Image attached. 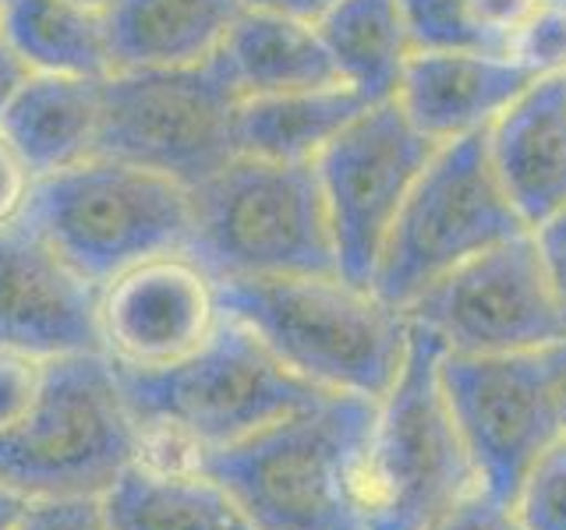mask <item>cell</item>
Listing matches in <instances>:
<instances>
[{
    "instance_id": "11",
    "label": "cell",
    "mask_w": 566,
    "mask_h": 530,
    "mask_svg": "<svg viewBox=\"0 0 566 530\" xmlns=\"http://www.w3.org/2000/svg\"><path fill=\"white\" fill-rule=\"evenodd\" d=\"M439 146L403 117L397 99L371 103L318 152L336 269L347 283L368 287L403 199Z\"/></svg>"
},
{
    "instance_id": "15",
    "label": "cell",
    "mask_w": 566,
    "mask_h": 530,
    "mask_svg": "<svg viewBox=\"0 0 566 530\" xmlns=\"http://www.w3.org/2000/svg\"><path fill=\"white\" fill-rule=\"evenodd\" d=\"M535 78L510 53L415 50L394 99L424 138L447 146L489 131Z\"/></svg>"
},
{
    "instance_id": "33",
    "label": "cell",
    "mask_w": 566,
    "mask_h": 530,
    "mask_svg": "<svg viewBox=\"0 0 566 530\" xmlns=\"http://www.w3.org/2000/svg\"><path fill=\"white\" fill-rule=\"evenodd\" d=\"M241 4L248 11H265V14L294 18V22H305V25H318L336 0H241Z\"/></svg>"
},
{
    "instance_id": "4",
    "label": "cell",
    "mask_w": 566,
    "mask_h": 530,
    "mask_svg": "<svg viewBox=\"0 0 566 530\" xmlns=\"http://www.w3.org/2000/svg\"><path fill=\"white\" fill-rule=\"evenodd\" d=\"M185 255L212 279L340 276L315 163L234 156L191 188Z\"/></svg>"
},
{
    "instance_id": "39",
    "label": "cell",
    "mask_w": 566,
    "mask_h": 530,
    "mask_svg": "<svg viewBox=\"0 0 566 530\" xmlns=\"http://www.w3.org/2000/svg\"><path fill=\"white\" fill-rule=\"evenodd\" d=\"M548 4H566V0H548Z\"/></svg>"
},
{
    "instance_id": "14",
    "label": "cell",
    "mask_w": 566,
    "mask_h": 530,
    "mask_svg": "<svg viewBox=\"0 0 566 530\" xmlns=\"http://www.w3.org/2000/svg\"><path fill=\"white\" fill-rule=\"evenodd\" d=\"M99 290L22 220L0 226V350L35 361L103 353Z\"/></svg>"
},
{
    "instance_id": "13",
    "label": "cell",
    "mask_w": 566,
    "mask_h": 530,
    "mask_svg": "<svg viewBox=\"0 0 566 530\" xmlns=\"http://www.w3.org/2000/svg\"><path fill=\"white\" fill-rule=\"evenodd\" d=\"M220 318L217 279L181 252L138 262L99 290L103 353L128 368H167L188 358Z\"/></svg>"
},
{
    "instance_id": "19",
    "label": "cell",
    "mask_w": 566,
    "mask_h": 530,
    "mask_svg": "<svg viewBox=\"0 0 566 530\" xmlns=\"http://www.w3.org/2000/svg\"><path fill=\"white\" fill-rule=\"evenodd\" d=\"M99 502L111 530H259L234 495L199 467L135 459Z\"/></svg>"
},
{
    "instance_id": "1",
    "label": "cell",
    "mask_w": 566,
    "mask_h": 530,
    "mask_svg": "<svg viewBox=\"0 0 566 530\" xmlns=\"http://www.w3.org/2000/svg\"><path fill=\"white\" fill-rule=\"evenodd\" d=\"M379 400L326 393L195 467L234 495L259 530H365L361 477Z\"/></svg>"
},
{
    "instance_id": "5",
    "label": "cell",
    "mask_w": 566,
    "mask_h": 530,
    "mask_svg": "<svg viewBox=\"0 0 566 530\" xmlns=\"http://www.w3.org/2000/svg\"><path fill=\"white\" fill-rule=\"evenodd\" d=\"M142 456V424L106 353L43 364V389L14 428L0 432V481L25 499L103 495Z\"/></svg>"
},
{
    "instance_id": "37",
    "label": "cell",
    "mask_w": 566,
    "mask_h": 530,
    "mask_svg": "<svg viewBox=\"0 0 566 530\" xmlns=\"http://www.w3.org/2000/svg\"><path fill=\"white\" fill-rule=\"evenodd\" d=\"M75 4H85V8H96V11H106L114 4V0H75Z\"/></svg>"
},
{
    "instance_id": "30",
    "label": "cell",
    "mask_w": 566,
    "mask_h": 530,
    "mask_svg": "<svg viewBox=\"0 0 566 530\" xmlns=\"http://www.w3.org/2000/svg\"><path fill=\"white\" fill-rule=\"evenodd\" d=\"M32 181L35 177L25 167V159L14 152V146L4 138V131H0V226L22 216Z\"/></svg>"
},
{
    "instance_id": "10",
    "label": "cell",
    "mask_w": 566,
    "mask_h": 530,
    "mask_svg": "<svg viewBox=\"0 0 566 530\" xmlns=\"http://www.w3.org/2000/svg\"><path fill=\"white\" fill-rule=\"evenodd\" d=\"M439 382L474 464L478 488L513 506L538 456L563 438L548 347L517 353L442 350Z\"/></svg>"
},
{
    "instance_id": "12",
    "label": "cell",
    "mask_w": 566,
    "mask_h": 530,
    "mask_svg": "<svg viewBox=\"0 0 566 530\" xmlns=\"http://www.w3.org/2000/svg\"><path fill=\"white\" fill-rule=\"evenodd\" d=\"M403 315L457 353L545 350L566 340V318L531 230L457 265Z\"/></svg>"
},
{
    "instance_id": "38",
    "label": "cell",
    "mask_w": 566,
    "mask_h": 530,
    "mask_svg": "<svg viewBox=\"0 0 566 530\" xmlns=\"http://www.w3.org/2000/svg\"><path fill=\"white\" fill-rule=\"evenodd\" d=\"M4 8H8V0H0V18H4Z\"/></svg>"
},
{
    "instance_id": "25",
    "label": "cell",
    "mask_w": 566,
    "mask_h": 530,
    "mask_svg": "<svg viewBox=\"0 0 566 530\" xmlns=\"http://www.w3.org/2000/svg\"><path fill=\"white\" fill-rule=\"evenodd\" d=\"M513 509L524 530H566V435L538 456Z\"/></svg>"
},
{
    "instance_id": "31",
    "label": "cell",
    "mask_w": 566,
    "mask_h": 530,
    "mask_svg": "<svg viewBox=\"0 0 566 530\" xmlns=\"http://www.w3.org/2000/svg\"><path fill=\"white\" fill-rule=\"evenodd\" d=\"M531 234H535L542 265H545L548 283H553V294H556L563 318H566V209H559L556 216L538 223Z\"/></svg>"
},
{
    "instance_id": "35",
    "label": "cell",
    "mask_w": 566,
    "mask_h": 530,
    "mask_svg": "<svg viewBox=\"0 0 566 530\" xmlns=\"http://www.w3.org/2000/svg\"><path fill=\"white\" fill-rule=\"evenodd\" d=\"M29 502L32 499H25L22 491H14V488H8L4 481H0V530H14L18 520L25 517Z\"/></svg>"
},
{
    "instance_id": "24",
    "label": "cell",
    "mask_w": 566,
    "mask_h": 530,
    "mask_svg": "<svg viewBox=\"0 0 566 530\" xmlns=\"http://www.w3.org/2000/svg\"><path fill=\"white\" fill-rule=\"evenodd\" d=\"M415 50H485L506 53L482 25L474 0H400Z\"/></svg>"
},
{
    "instance_id": "28",
    "label": "cell",
    "mask_w": 566,
    "mask_h": 530,
    "mask_svg": "<svg viewBox=\"0 0 566 530\" xmlns=\"http://www.w3.org/2000/svg\"><path fill=\"white\" fill-rule=\"evenodd\" d=\"M14 530H111L99 495L75 499H32Z\"/></svg>"
},
{
    "instance_id": "7",
    "label": "cell",
    "mask_w": 566,
    "mask_h": 530,
    "mask_svg": "<svg viewBox=\"0 0 566 530\" xmlns=\"http://www.w3.org/2000/svg\"><path fill=\"white\" fill-rule=\"evenodd\" d=\"M442 340L411 322L407 358L379 400L361 477L365 530H424L478 488V474L457 432L439 382Z\"/></svg>"
},
{
    "instance_id": "29",
    "label": "cell",
    "mask_w": 566,
    "mask_h": 530,
    "mask_svg": "<svg viewBox=\"0 0 566 530\" xmlns=\"http://www.w3.org/2000/svg\"><path fill=\"white\" fill-rule=\"evenodd\" d=\"M424 530H524V523L510 502H500L485 488H474Z\"/></svg>"
},
{
    "instance_id": "20",
    "label": "cell",
    "mask_w": 566,
    "mask_h": 530,
    "mask_svg": "<svg viewBox=\"0 0 566 530\" xmlns=\"http://www.w3.org/2000/svg\"><path fill=\"white\" fill-rule=\"evenodd\" d=\"M365 106L371 103L350 85L244 96L234 114V149L238 156L270 159V163H315L318 152Z\"/></svg>"
},
{
    "instance_id": "21",
    "label": "cell",
    "mask_w": 566,
    "mask_h": 530,
    "mask_svg": "<svg viewBox=\"0 0 566 530\" xmlns=\"http://www.w3.org/2000/svg\"><path fill=\"white\" fill-rule=\"evenodd\" d=\"M217 57L244 96L297 93V88L344 85L315 25L294 18L241 11Z\"/></svg>"
},
{
    "instance_id": "3",
    "label": "cell",
    "mask_w": 566,
    "mask_h": 530,
    "mask_svg": "<svg viewBox=\"0 0 566 530\" xmlns=\"http://www.w3.org/2000/svg\"><path fill=\"white\" fill-rule=\"evenodd\" d=\"M120 393L142 428L170 432L195 453L223 449L326 396L294 375L259 336L220 318L209 340L167 368L117 364Z\"/></svg>"
},
{
    "instance_id": "22",
    "label": "cell",
    "mask_w": 566,
    "mask_h": 530,
    "mask_svg": "<svg viewBox=\"0 0 566 530\" xmlns=\"http://www.w3.org/2000/svg\"><path fill=\"white\" fill-rule=\"evenodd\" d=\"M315 29L344 85L368 103L394 99L415 53L400 0H336Z\"/></svg>"
},
{
    "instance_id": "27",
    "label": "cell",
    "mask_w": 566,
    "mask_h": 530,
    "mask_svg": "<svg viewBox=\"0 0 566 530\" xmlns=\"http://www.w3.org/2000/svg\"><path fill=\"white\" fill-rule=\"evenodd\" d=\"M43 364L29 353L0 350V432L14 428L32 411L35 396L43 389Z\"/></svg>"
},
{
    "instance_id": "32",
    "label": "cell",
    "mask_w": 566,
    "mask_h": 530,
    "mask_svg": "<svg viewBox=\"0 0 566 530\" xmlns=\"http://www.w3.org/2000/svg\"><path fill=\"white\" fill-rule=\"evenodd\" d=\"M542 0H474V11L482 18V25L503 43V50L510 53V43L517 29L527 22V14L535 11Z\"/></svg>"
},
{
    "instance_id": "2",
    "label": "cell",
    "mask_w": 566,
    "mask_h": 530,
    "mask_svg": "<svg viewBox=\"0 0 566 530\" xmlns=\"http://www.w3.org/2000/svg\"><path fill=\"white\" fill-rule=\"evenodd\" d=\"M217 297L227 318L326 393L382 400L403 368L411 318L336 273L217 279Z\"/></svg>"
},
{
    "instance_id": "34",
    "label": "cell",
    "mask_w": 566,
    "mask_h": 530,
    "mask_svg": "<svg viewBox=\"0 0 566 530\" xmlns=\"http://www.w3.org/2000/svg\"><path fill=\"white\" fill-rule=\"evenodd\" d=\"M32 78V67L18 57V50L0 35V117L11 106V99L22 93V85Z\"/></svg>"
},
{
    "instance_id": "18",
    "label": "cell",
    "mask_w": 566,
    "mask_h": 530,
    "mask_svg": "<svg viewBox=\"0 0 566 530\" xmlns=\"http://www.w3.org/2000/svg\"><path fill=\"white\" fill-rule=\"evenodd\" d=\"M103 78L32 75L0 117V131L32 177L78 167L96 156Z\"/></svg>"
},
{
    "instance_id": "36",
    "label": "cell",
    "mask_w": 566,
    "mask_h": 530,
    "mask_svg": "<svg viewBox=\"0 0 566 530\" xmlns=\"http://www.w3.org/2000/svg\"><path fill=\"white\" fill-rule=\"evenodd\" d=\"M548 358L556 368V385H559V406H563V435H566V340L548 347Z\"/></svg>"
},
{
    "instance_id": "16",
    "label": "cell",
    "mask_w": 566,
    "mask_h": 530,
    "mask_svg": "<svg viewBox=\"0 0 566 530\" xmlns=\"http://www.w3.org/2000/svg\"><path fill=\"white\" fill-rule=\"evenodd\" d=\"M485 141L492 170L527 230L566 209V75L531 82Z\"/></svg>"
},
{
    "instance_id": "8",
    "label": "cell",
    "mask_w": 566,
    "mask_h": 530,
    "mask_svg": "<svg viewBox=\"0 0 566 530\" xmlns=\"http://www.w3.org/2000/svg\"><path fill=\"white\" fill-rule=\"evenodd\" d=\"M521 234L527 223L492 170L485 131L447 141L403 199L368 290L407 311L457 265Z\"/></svg>"
},
{
    "instance_id": "6",
    "label": "cell",
    "mask_w": 566,
    "mask_h": 530,
    "mask_svg": "<svg viewBox=\"0 0 566 530\" xmlns=\"http://www.w3.org/2000/svg\"><path fill=\"white\" fill-rule=\"evenodd\" d=\"M18 220L96 287H106L138 262L185 255L191 188L120 159L93 156L78 167L35 177Z\"/></svg>"
},
{
    "instance_id": "26",
    "label": "cell",
    "mask_w": 566,
    "mask_h": 530,
    "mask_svg": "<svg viewBox=\"0 0 566 530\" xmlns=\"http://www.w3.org/2000/svg\"><path fill=\"white\" fill-rule=\"evenodd\" d=\"M510 57L535 71L538 78L566 75V4L542 0L513 35Z\"/></svg>"
},
{
    "instance_id": "23",
    "label": "cell",
    "mask_w": 566,
    "mask_h": 530,
    "mask_svg": "<svg viewBox=\"0 0 566 530\" xmlns=\"http://www.w3.org/2000/svg\"><path fill=\"white\" fill-rule=\"evenodd\" d=\"M0 35L32 75L106 78L114 71L106 14L75 0H8Z\"/></svg>"
},
{
    "instance_id": "17",
    "label": "cell",
    "mask_w": 566,
    "mask_h": 530,
    "mask_svg": "<svg viewBox=\"0 0 566 530\" xmlns=\"http://www.w3.org/2000/svg\"><path fill=\"white\" fill-rule=\"evenodd\" d=\"M241 11V0H114L103 11L111 64L132 71L212 61Z\"/></svg>"
},
{
    "instance_id": "9",
    "label": "cell",
    "mask_w": 566,
    "mask_h": 530,
    "mask_svg": "<svg viewBox=\"0 0 566 530\" xmlns=\"http://www.w3.org/2000/svg\"><path fill=\"white\" fill-rule=\"evenodd\" d=\"M241 93L220 57L188 67H132L103 78L96 156L120 159L195 188L234 149Z\"/></svg>"
}]
</instances>
